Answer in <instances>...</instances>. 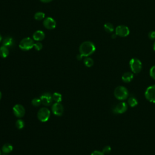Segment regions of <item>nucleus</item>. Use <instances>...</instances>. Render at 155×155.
Masks as SVG:
<instances>
[{
	"mask_svg": "<svg viewBox=\"0 0 155 155\" xmlns=\"http://www.w3.org/2000/svg\"><path fill=\"white\" fill-rule=\"evenodd\" d=\"M82 56L79 53V54H78V56H77V59H78V60H81L82 59Z\"/></svg>",
	"mask_w": 155,
	"mask_h": 155,
	"instance_id": "31",
	"label": "nucleus"
},
{
	"mask_svg": "<svg viewBox=\"0 0 155 155\" xmlns=\"http://www.w3.org/2000/svg\"><path fill=\"white\" fill-rule=\"evenodd\" d=\"M34 45H35L34 41L30 37H27L22 39L20 41L19 44V47L22 50L28 51L31 50L33 47H34Z\"/></svg>",
	"mask_w": 155,
	"mask_h": 155,
	"instance_id": "3",
	"label": "nucleus"
},
{
	"mask_svg": "<svg viewBox=\"0 0 155 155\" xmlns=\"http://www.w3.org/2000/svg\"><path fill=\"white\" fill-rule=\"evenodd\" d=\"M45 33L42 30H36L33 34V39L36 41H41L45 38Z\"/></svg>",
	"mask_w": 155,
	"mask_h": 155,
	"instance_id": "13",
	"label": "nucleus"
},
{
	"mask_svg": "<svg viewBox=\"0 0 155 155\" xmlns=\"http://www.w3.org/2000/svg\"><path fill=\"white\" fill-rule=\"evenodd\" d=\"M45 15L42 12H38L34 15V18L37 21H41L45 19Z\"/></svg>",
	"mask_w": 155,
	"mask_h": 155,
	"instance_id": "20",
	"label": "nucleus"
},
{
	"mask_svg": "<svg viewBox=\"0 0 155 155\" xmlns=\"http://www.w3.org/2000/svg\"><path fill=\"white\" fill-rule=\"evenodd\" d=\"M43 25L45 28L48 30H53L56 26V22L53 18L47 17L44 19Z\"/></svg>",
	"mask_w": 155,
	"mask_h": 155,
	"instance_id": "9",
	"label": "nucleus"
},
{
	"mask_svg": "<svg viewBox=\"0 0 155 155\" xmlns=\"http://www.w3.org/2000/svg\"><path fill=\"white\" fill-rule=\"evenodd\" d=\"M43 46H42V44L39 42H37L36 43H35V45H34V48H35L36 50L37 51H40L41 50H42Z\"/></svg>",
	"mask_w": 155,
	"mask_h": 155,
	"instance_id": "25",
	"label": "nucleus"
},
{
	"mask_svg": "<svg viewBox=\"0 0 155 155\" xmlns=\"http://www.w3.org/2000/svg\"><path fill=\"white\" fill-rule=\"evenodd\" d=\"M31 104L35 107H38L41 105V101L40 98H34L31 101Z\"/></svg>",
	"mask_w": 155,
	"mask_h": 155,
	"instance_id": "24",
	"label": "nucleus"
},
{
	"mask_svg": "<svg viewBox=\"0 0 155 155\" xmlns=\"http://www.w3.org/2000/svg\"><path fill=\"white\" fill-rule=\"evenodd\" d=\"M39 1H41L42 2H44V3H48V2H51L53 0H39Z\"/></svg>",
	"mask_w": 155,
	"mask_h": 155,
	"instance_id": "30",
	"label": "nucleus"
},
{
	"mask_svg": "<svg viewBox=\"0 0 155 155\" xmlns=\"http://www.w3.org/2000/svg\"><path fill=\"white\" fill-rule=\"evenodd\" d=\"M145 96L148 101L155 103V85L150 86L147 88Z\"/></svg>",
	"mask_w": 155,
	"mask_h": 155,
	"instance_id": "7",
	"label": "nucleus"
},
{
	"mask_svg": "<svg viewBox=\"0 0 155 155\" xmlns=\"http://www.w3.org/2000/svg\"><path fill=\"white\" fill-rule=\"evenodd\" d=\"M8 54H9L8 48L4 45H2L0 47V56L2 58H5L8 56Z\"/></svg>",
	"mask_w": 155,
	"mask_h": 155,
	"instance_id": "16",
	"label": "nucleus"
},
{
	"mask_svg": "<svg viewBox=\"0 0 155 155\" xmlns=\"http://www.w3.org/2000/svg\"><path fill=\"white\" fill-rule=\"evenodd\" d=\"M104 30L107 33H113L114 31V30H115L113 25L110 22L105 23L104 25Z\"/></svg>",
	"mask_w": 155,
	"mask_h": 155,
	"instance_id": "19",
	"label": "nucleus"
},
{
	"mask_svg": "<svg viewBox=\"0 0 155 155\" xmlns=\"http://www.w3.org/2000/svg\"><path fill=\"white\" fill-rule=\"evenodd\" d=\"M13 112L15 116L21 118L22 117L25 113L24 107L21 104H16L13 107Z\"/></svg>",
	"mask_w": 155,
	"mask_h": 155,
	"instance_id": "8",
	"label": "nucleus"
},
{
	"mask_svg": "<svg viewBox=\"0 0 155 155\" xmlns=\"http://www.w3.org/2000/svg\"><path fill=\"white\" fill-rule=\"evenodd\" d=\"M13 150V146L10 143H5L2 147V151L4 154H8Z\"/></svg>",
	"mask_w": 155,
	"mask_h": 155,
	"instance_id": "17",
	"label": "nucleus"
},
{
	"mask_svg": "<svg viewBox=\"0 0 155 155\" xmlns=\"http://www.w3.org/2000/svg\"><path fill=\"white\" fill-rule=\"evenodd\" d=\"M1 153H1V151L0 150V155H1Z\"/></svg>",
	"mask_w": 155,
	"mask_h": 155,
	"instance_id": "35",
	"label": "nucleus"
},
{
	"mask_svg": "<svg viewBox=\"0 0 155 155\" xmlns=\"http://www.w3.org/2000/svg\"><path fill=\"white\" fill-rule=\"evenodd\" d=\"M111 150V147L110 146H105L102 149V152L104 154H108V153H110Z\"/></svg>",
	"mask_w": 155,
	"mask_h": 155,
	"instance_id": "27",
	"label": "nucleus"
},
{
	"mask_svg": "<svg viewBox=\"0 0 155 155\" xmlns=\"http://www.w3.org/2000/svg\"><path fill=\"white\" fill-rule=\"evenodd\" d=\"M79 53L84 57H88L96 50L95 45L91 41L83 42L79 46Z\"/></svg>",
	"mask_w": 155,
	"mask_h": 155,
	"instance_id": "1",
	"label": "nucleus"
},
{
	"mask_svg": "<svg viewBox=\"0 0 155 155\" xmlns=\"http://www.w3.org/2000/svg\"><path fill=\"white\" fill-rule=\"evenodd\" d=\"M40 99L41 101V103L45 106H49L51 105L52 103L53 97L52 95L50 94L49 93H43L41 96H40Z\"/></svg>",
	"mask_w": 155,
	"mask_h": 155,
	"instance_id": "11",
	"label": "nucleus"
},
{
	"mask_svg": "<svg viewBox=\"0 0 155 155\" xmlns=\"http://www.w3.org/2000/svg\"><path fill=\"white\" fill-rule=\"evenodd\" d=\"M115 33L117 36H119L120 37H126L128 36L130 34V30L128 27L124 25H118L115 28Z\"/></svg>",
	"mask_w": 155,
	"mask_h": 155,
	"instance_id": "6",
	"label": "nucleus"
},
{
	"mask_svg": "<svg viewBox=\"0 0 155 155\" xmlns=\"http://www.w3.org/2000/svg\"><path fill=\"white\" fill-rule=\"evenodd\" d=\"M114 94L117 99L120 101L126 99L129 95L128 90L124 86L117 87L114 90Z\"/></svg>",
	"mask_w": 155,
	"mask_h": 155,
	"instance_id": "2",
	"label": "nucleus"
},
{
	"mask_svg": "<svg viewBox=\"0 0 155 155\" xmlns=\"http://www.w3.org/2000/svg\"><path fill=\"white\" fill-rule=\"evenodd\" d=\"M127 104L125 102H121L114 106V107L113 109V111L114 113L122 114L127 111Z\"/></svg>",
	"mask_w": 155,
	"mask_h": 155,
	"instance_id": "12",
	"label": "nucleus"
},
{
	"mask_svg": "<svg viewBox=\"0 0 155 155\" xmlns=\"http://www.w3.org/2000/svg\"><path fill=\"white\" fill-rule=\"evenodd\" d=\"M2 41V37L1 35L0 34V42H1Z\"/></svg>",
	"mask_w": 155,
	"mask_h": 155,
	"instance_id": "33",
	"label": "nucleus"
},
{
	"mask_svg": "<svg viewBox=\"0 0 155 155\" xmlns=\"http://www.w3.org/2000/svg\"><path fill=\"white\" fill-rule=\"evenodd\" d=\"M130 67L133 73L135 74L139 73L142 67L141 61L137 58H133L130 61Z\"/></svg>",
	"mask_w": 155,
	"mask_h": 155,
	"instance_id": "4",
	"label": "nucleus"
},
{
	"mask_svg": "<svg viewBox=\"0 0 155 155\" xmlns=\"http://www.w3.org/2000/svg\"><path fill=\"white\" fill-rule=\"evenodd\" d=\"M148 38L151 40H155V31H151L149 32Z\"/></svg>",
	"mask_w": 155,
	"mask_h": 155,
	"instance_id": "28",
	"label": "nucleus"
},
{
	"mask_svg": "<svg viewBox=\"0 0 155 155\" xmlns=\"http://www.w3.org/2000/svg\"><path fill=\"white\" fill-rule=\"evenodd\" d=\"M153 50H154V51H155V41H154V44H153Z\"/></svg>",
	"mask_w": 155,
	"mask_h": 155,
	"instance_id": "32",
	"label": "nucleus"
},
{
	"mask_svg": "<svg viewBox=\"0 0 155 155\" xmlns=\"http://www.w3.org/2000/svg\"><path fill=\"white\" fill-rule=\"evenodd\" d=\"M4 155H7V154H4Z\"/></svg>",
	"mask_w": 155,
	"mask_h": 155,
	"instance_id": "36",
	"label": "nucleus"
},
{
	"mask_svg": "<svg viewBox=\"0 0 155 155\" xmlns=\"http://www.w3.org/2000/svg\"><path fill=\"white\" fill-rule=\"evenodd\" d=\"M51 110L54 115L60 116L63 114L64 107L60 102H55L52 105Z\"/></svg>",
	"mask_w": 155,
	"mask_h": 155,
	"instance_id": "10",
	"label": "nucleus"
},
{
	"mask_svg": "<svg viewBox=\"0 0 155 155\" xmlns=\"http://www.w3.org/2000/svg\"><path fill=\"white\" fill-rule=\"evenodd\" d=\"M52 97L53 100L54 101L56 102H61L62 101V95L58 92L54 93L52 95Z\"/></svg>",
	"mask_w": 155,
	"mask_h": 155,
	"instance_id": "22",
	"label": "nucleus"
},
{
	"mask_svg": "<svg viewBox=\"0 0 155 155\" xmlns=\"http://www.w3.org/2000/svg\"><path fill=\"white\" fill-rule=\"evenodd\" d=\"M1 97H2V94H1V92L0 91V99H1Z\"/></svg>",
	"mask_w": 155,
	"mask_h": 155,
	"instance_id": "34",
	"label": "nucleus"
},
{
	"mask_svg": "<svg viewBox=\"0 0 155 155\" xmlns=\"http://www.w3.org/2000/svg\"><path fill=\"white\" fill-rule=\"evenodd\" d=\"M16 127L18 129H22L24 127V122L22 119H18L16 122Z\"/></svg>",
	"mask_w": 155,
	"mask_h": 155,
	"instance_id": "23",
	"label": "nucleus"
},
{
	"mask_svg": "<svg viewBox=\"0 0 155 155\" xmlns=\"http://www.w3.org/2000/svg\"><path fill=\"white\" fill-rule=\"evenodd\" d=\"M84 63L85 65L87 67H91V66L93 65L94 61L93 59H91L90 57H85V58L84 60Z\"/></svg>",
	"mask_w": 155,
	"mask_h": 155,
	"instance_id": "21",
	"label": "nucleus"
},
{
	"mask_svg": "<svg viewBox=\"0 0 155 155\" xmlns=\"http://www.w3.org/2000/svg\"><path fill=\"white\" fill-rule=\"evenodd\" d=\"M15 44L13 39L10 37V36H7L5 37L3 40H2V45H4L8 48L12 47Z\"/></svg>",
	"mask_w": 155,
	"mask_h": 155,
	"instance_id": "14",
	"label": "nucleus"
},
{
	"mask_svg": "<svg viewBox=\"0 0 155 155\" xmlns=\"http://www.w3.org/2000/svg\"><path fill=\"white\" fill-rule=\"evenodd\" d=\"M128 104L130 107H134L137 105L138 101H137V99L134 96H131L128 99Z\"/></svg>",
	"mask_w": 155,
	"mask_h": 155,
	"instance_id": "18",
	"label": "nucleus"
},
{
	"mask_svg": "<svg viewBox=\"0 0 155 155\" xmlns=\"http://www.w3.org/2000/svg\"><path fill=\"white\" fill-rule=\"evenodd\" d=\"M37 116L38 119L42 122H47L50 116V111L45 107L41 108L38 111Z\"/></svg>",
	"mask_w": 155,
	"mask_h": 155,
	"instance_id": "5",
	"label": "nucleus"
},
{
	"mask_svg": "<svg viewBox=\"0 0 155 155\" xmlns=\"http://www.w3.org/2000/svg\"><path fill=\"white\" fill-rule=\"evenodd\" d=\"M91 155H104V153L102 151H98V150H95L93 152H92Z\"/></svg>",
	"mask_w": 155,
	"mask_h": 155,
	"instance_id": "29",
	"label": "nucleus"
},
{
	"mask_svg": "<svg viewBox=\"0 0 155 155\" xmlns=\"http://www.w3.org/2000/svg\"><path fill=\"white\" fill-rule=\"evenodd\" d=\"M133 77H134V76H133V73L126 72L123 74V75L122 76V79L124 82L128 83V82H131L133 80Z\"/></svg>",
	"mask_w": 155,
	"mask_h": 155,
	"instance_id": "15",
	"label": "nucleus"
},
{
	"mask_svg": "<svg viewBox=\"0 0 155 155\" xmlns=\"http://www.w3.org/2000/svg\"><path fill=\"white\" fill-rule=\"evenodd\" d=\"M150 76L155 79V65L153 66L151 68H150Z\"/></svg>",
	"mask_w": 155,
	"mask_h": 155,
	"instance_id": "26",
	"label": "nucleus"
}]
</instances>
